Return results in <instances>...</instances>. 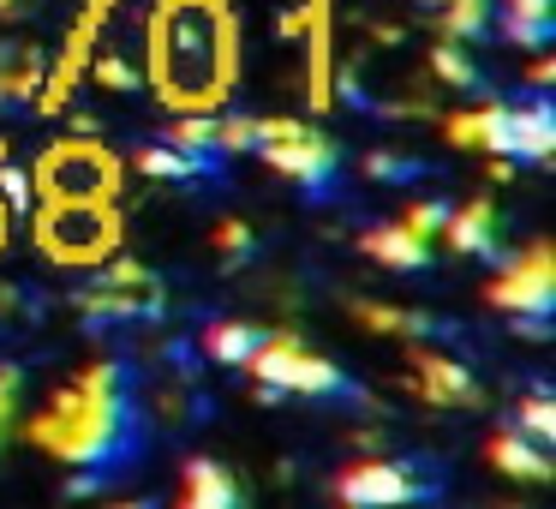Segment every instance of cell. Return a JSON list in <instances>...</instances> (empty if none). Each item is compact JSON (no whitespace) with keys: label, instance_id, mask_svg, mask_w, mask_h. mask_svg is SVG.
Returning a JSON list of instances; mask_svg holds the SVG:
<instances>
[{"label":"cell","instance_id":"cell-27","mask_svg":"<svg viewBox=\"0 0 556 509\" xmlns=\"http://www.w3.org/2000/svg\"><path fill=\"white\" fill-rule=\"evenodd\" d=\"M257 138H264L257 114H222L216 121V150H257Z\"/></svg>","mask_w":556,"mask_h":509},{"label":"cell","instance_id":"cell-23","mask_svg":"<svg viewBox=\"0 0 556 509\" xmlns=\"http://www.w3.org/2000/svg\"><path fill=\"white\" fill-rule=\"evenodd\" d=\"M257 336H264V330H252V324H210L204 330V353L216 365H245V353L257 348Z\"/></svg>","mask_w":556,"mask_h":509},{"label":"cell","instance_id":"cell-12","mask_svg":"<svg viewBox=\"0 0 556 509\" xmlns=\"http://www.w3.org/2000/svg\"><path fill=\"white\" fill-rule=\"evenodd\" d=\"M503 126H508L503 157H520V162H551V157H556V109H551V102L508 109Z\"/></svg>","mask_w":556,"mask_h":509},{"label":"cell","instance_id":"cell-18","mask_svg":"<svg viewBox=\"0 0 556 509\" xmlns=\"http://www.w3.org/2000/svg\"><path fill=\"white\" fill-rule=\"evenodd\" d=\"M359 246H365V258H377V264H389V270H425V264H431V240L407 234L401 222H389V228H371Z\"/></svg>","mask_w":556,"mask_h":509},{"label":"cell","instance_id":"cell-1","mask_svg":"<svg viewBox=\"0 0 556 509\" xmlns=\"http://www.w3.org/2000/svg\"><path fill=\"white\" fill-rule=\"evenodd\" d=\"M150 90L168 114H210L240 78L233 0H156L144 30Z\"/></svg>","mask_w":556,"mask_h":509},{"label":"cell","instance_id":"cell-19","mask_svg":"<svg viewBox=\"0 0 556 509\" xmlns=\"http://www.w3.org/2000/svg\"><path fill=\"white\" fill-rule=\"evenodd\" d=\"M503 37L520 49L551 42V0H503Z\"/></svg>","mask_w":556,"mask_h":509},{"label":"cell","instance_id":"cell-33","mask_svg":"<svg viewBox=\"0 0 556 509\" xmlns=\"http://www.w3.org/2000/svg\"><path fill=\"white\" fill-rule=\"evenodd\" d=\"M216 252H228V258H245V252H252V228L228 216V222L216 228Z\"/></svg>","mask_w":556,"mask_h":509},{"label":"cell","instance_id":"cell-8","mask_svg":"<svg viewBox=\"0 0 556 509\" xmlns=\"http://www.w3.org/2000/svg\"><path fill=\"white\" fill-rule=\"evenodd\" d=\"M109 13H114V0H85V13L66 25V42H61V54L49 61L42 90H37L42 114H61L66 102H73V90H78V78H85L90 54H97V37H102V25H109Z\"/></svg>","mask_w":556,"mask_h":509},{"label":"cell","instance_id":"cell-15","mask_svg":"<svg viewBox=\"0 0 556 509\" xmlns=\"http://www.w3.org/2000/svg\"><path fill=\"white\" fill-rule=\"evenodd\" d=\"M443 240L467 258H496V210L491 198H467L460 210L443 216Z\"/></svg>","mask_w":556,"mask_h":509},{"label":"cell","instance_id":"cell-16","mask_svg":"<svg viewBox=\"0 0 556 509\" xmlns=\"http://www.w3.org/2000/svg\"><path fill=\"white\" fill-rule=\"evenodd\" d=\"M503 114H508L503 102H491V109H460V114L443 121V138L460 145V150H491V157H503V145H508Z\"/></svg>","mask_w":556,"mask_h":509},{"label":"cell","instance_id":"cell-30","mask_svg":"<svg viewBox=\"0 0 556 509\" xmlns=\"http://www.w3.org/2000/svg\"><path fill=\"white\" fill-rule=\"evenodd\" d=\"M365 174H377V181H413V174H419V162L395 157V150H371V157H365Z\"/></svg>","mask_w":556,"mask_h":509},{"label":"cell","instance_id":"cell-9","mask_svg":"<svg viewBox=\"0 0 556 509\" xmlns=\"http://www.w3.org/2000/svg\"><path fill=\"white\" fill-rule=\"evenodd\" d=\"M329 13H336V0H305L300 13V37H305V102H312L317 114L336 109V49H329V37H336V25H329Z\"/></svg>","mask_w":556,"mask_h":509},{"label":"cell","instance_id":"cell-6","mask_svg":"<svg viewBox=\"0 0 556 509\" xmlns=\"http://www.w3.org/2000/svg\"><path fill=\"white\" fill-rule=\"evenodd\" d=\"M257 150H264L269 174L305 186V193H324L329 174H336V145H329L317 126H305V121H264Z\"/></svg>","mask_w":556,"mask_h":509},{"label":"cell","instance_id":"cell-24","mask_svg":"<svg viewBox=\"0 0 556 509\" xmlns=\"http://www.w3.org/2000/svg\"><path fill=\"white\" fill-rule=\"evenodd\" d=\"M443 37L455 42L491 37V0H443Z\"/></svg>","mask_w":556,"mask_h":509},{"label":"cell","instance_id":"cell-10","mask_svg":"<svg viewBox=\"0 0 556 509\" xmlns=\"http://www.w3.org/2000/svg\"><path fill=\"white\" fill-rule=\"evenodd\" d=\"M419 492H425V485L413 480L401 461H353V468L336 473V497H341V504H365V509L407 504V497H419Z\"/></svg>","mask_w":556,"mask_h":509},{"label":"cell","instance_id":"cell-17","mask_svg":"<svg viewBox=\"0 0 556 509\" xmlns=\"http://www.w3.org/2000/svg\"><path fill=\"white\" fill-rule=\"evenodd\" d=\"M491 461L508 473V480H532V485L551 480V444H539V437H527V432L491 437Z\"/></svg>","mask_w":556,"mask_h":509},{"label":"cell","instance_id":"cell-13","mask_svg":"<svg viewBox=\"0 0 556 509\" xmlns=\"http://www.w3.org/2000/svg\"><path fill=\"white\" fill-rule=\"evenodd\" d=\"M413 389H419L425 401H437V408H472V401H479L467 365L448 360V353H419V360H413Z\"/></svg>","mask_w":556,"mask_h":509},{"label":"cell","instance_id":"cell-35","mask_svg":"<svg viewBox=\"0 0 556 509\" xmlns=\"http://www.w3.org/2000/svg\"><path fill=\"white\" fill-rule=\"evenodd\" d=\"M532 85H551V78H556V66H551V54H539V61H532Z\"/></svg>","mask_w":556,"mask_h":509},{"label":"cell","instance_id":"cell-25","mask_svg":"<svg viewBox=\"0 0 556 509\" xmlns=\"http://www.w3.org/2000/svg\"><path fill=\"white\" fill-rule=\"evenodd\" d=\"M168 145L192 150V157H210V150H216V114H174Z\"/></svg>","mask_w":556,"mask_h":509},{"label":"cell","instance_id":"cell-22","mask_svg":"<svg viewBox=\"0 0 556 509\" xmlns=\"http://www.w3.org/2000/svg\"><path fill=\"white\" fill-rule=\"evenodd\" d=\"M353 318H359L365 330H383V336H425V330H431L425 312H401V306H383V300H359Z\"/></svg>","mask_w":556,"mask_h":509},{"label":"cell","instance_id":"cell-20","mask_svg":"<svg viewBox=\"0 0 556 509\" xmlns=\"http://www.w3.org/2000/svg\"><path fill=\"white\" fill-rule=\"evenodd\" d=\"M42 73H49V61H42V49L30 42V49H18L13 61L0 66V97H7V102H37Z\"/></svg>","mask_w":556,"mask_h":509},{"label":"cell","instance_id":"cell-14","mask_svg":"<svg viewBox=\"0 0 556 509\" xmlns=\"http://www.w3.org/2000/svg\"><path fill=\"white\" fill-rule=\"evenodd\" d=\"M233 504H240V485L222 461L192 456L180 468V509H233Z\"/></svg>","mask_w":556,"mask_h":509},{"label":"cell","instance_id":"cell-36","mask_svg":"<svg viewBox=\"0 0 556 509\" xmlns=\"http://www.w3.org/2000/svg\"><path fill=\"white\" fill-rule=\"evenodd\" d=\"M0 246H7V198H0Z\"/></svg>","mask_w":556,"mask_h":509},{"label":"cell","instance_id":"cell-32","mask_svg":"<svg viewBox=\"0 0 556 509\" xmlns=\"http://www.w3.org/2000/svg\"><path fill=\"white\" fill-rule=\"evenodd\" d=\"M13 413H18V365H0V437L13 432Z\"/></svg>","mask_w":556,"mask_h":509},{"label":"cell","instance_id":"cell-4","mask_svg":"<svg viewBox=\"0 0 556 509\" xmlns=\"http://www.w3.org/2000/svg\"><path fill=\"white\" fill-rule=\"evenodd\" d=\"M245 372L264 384V396H348V372L324 353H312L293 330L257 336V348L245 353Z\"/></svg>","mask_w":556,"mask_h":509},{"label":"cell","instance_id":"cell-3","mask_svg":"<svg viewBox=\"0 0 556 509\" xmlns=\"http://www.w3.org/2000/svg\"><path fill=\"white\" fill-rule=\"evenodd\" d=\"M37 252L66 270H90L109 252H121V210H114V198H42Z\"/></svg>","mask_w":556,"mask_h":509},{"label":"cell","instance_id":"cell-29","mask_svg":"<svg viewBox=\"0 0 556 509\" xmlns=\"http://www.w3.org/2000/svg\"><path fill=\"white\" fill-rule=\"evenodd\" d=\"M443 216H448V204L425 198V204H413L407 216H401V228H407V234H419V240H437V234H443Z\"/></svg>","mask_w":556,"mask_h":509},{"label":"cell","instance_id":"cell-37","mask_svg":"<svg viewBox=\"0 0 556 509\" xmlns=\"http://www.w3.org/2000/svg\"><path fill=\"white\" fill-rule=\"evenodd\" d=\"M431 7H443V0H431Z\"/></svg>","mask_w":556,"mask_h":509},{"label":"cell","instance_id":"cell-5","mask_svg":"<svg viewBox=\"0 0 556 509\" xmlns=\"http://www.w3.org/2000/svg\"><path fill=\"white\" fill-rule=\"evenodd\" d=\"M37 198H114L121 193V162L102 145H78V138H61L37 157V174H30Z\"/></svg>","mask_w":556,"mask_h":509},{"label":"cell","instance_id":"cell-21","mask_svg":"<svg viewBox=\"0 0 556 509\" xmlns=\"http://www.w3.org/2000/svg\"><path fill=\"white\" fill-rule=\"evenodd\" d=\"M138 174H150V181H192V174H204V157H192L180 145H150L138 150Z\"/></svg>","mask_w":556,"mask_h":509},{"label":"cell","instance_id":"cell-34","mask_svg":"<svg viewBox=\"0 0 556 509\" xmlns=\"http://www.w3.org/2000/svg\"><path fill=\"white\" fill-rule=\"evenodd\" d=\"M0 198H7V204H18V210L30 204V181H25V169H13V162H0Z\"/></svg>","mask_w":556,"mask_h":509},{"label":"cell","instance_id":"cell-28","mask_svg":"<svg viewBox=\"0 0 556 509\" xmlns=\"http://www.w3.org/2000/svg\"><path fill=\"white\" fill-rule=\"evenodd\" d=\"M520 432L539 437V444H556V401L551 396H527V401H520Z\"/></svg>","mask_w":556,"mask_h":509},{"label":"cell","instance_id":"cell-7","mask_svg":"<svg viewBox=\"0 0 556 509\" xmlns=\"http://www.w3.org/2000/svg\"><path fill=\"white\" fill-rule=\"evenodd\" d=\"M484 300H491L496 312L551 318V306H556V252H551V240L520 246V252H515V258H508V264L491 276Z\"/></svg>","mask_w":556,"mask_h":509},{"label":"cell","instance_id":"cell-11","mask_svg":"<svg viewBox=\"0 0 556 509\" xmlns=\"http://www.w3.org/2000/svg\"><path fill=\"white\" fill-rule=\"evenodd\" d=\"M78 312L90 324H132V318H162V282L156 288H121V282H97L78 294Z\"/></svg>","mask_w":556,"mask_h":509},{"label":"cell","instance_id":"cell-31","mask_svg":"<svg viewBox=\"0 0 556 509\" xmlns=\"http://www.w3.org/2000/svg\"><path fill=\"white\" fill-rule=\"evenodd\" d=\"M85 73H97V85H102V90H132V85H138V73L121 61V54H102V61H97V66H85Z\"/></svg>","mask_w":556,"mask_h":509},{"label":"cell","instance_id":"cell-26","mask_svg":"<svg viewBox=\"0 0 556 509\" xmlns=\"http://www.w3.org/2000/svg\"><path fill=\"white\" fill-rule=\"evenodd\" d=\"M431 73L443 78V85H460V90H467V85H479V66H472V54L460 49L455 37H443V42L431 49Z\"/></svg>","mask_w":556,"mask_h":509},{"label":"cell","instance_id":"cell-2","mask_svg":"<svg viewBox=\"0 0 556 509\" xmlns=\"http://www.w3.org/2000/svg\"><path fill=\"white\" fill-rule=\"evenodd\" d=\"M25 444L61 468H121L138 449V408L121 360H97L61 384L25 425Z\"/></svg>","mask_w":556,"mask_h":509}]
</instances>
